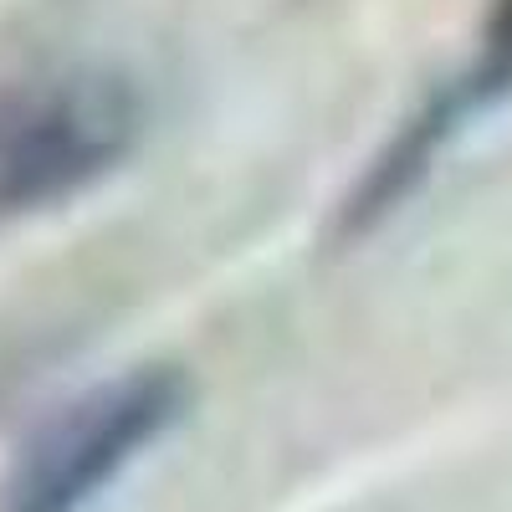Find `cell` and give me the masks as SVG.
<instances>
[{"mask_svg": "<svg viewBox=\"0 0 512 512\" xmlns=\"http://www.w3.org/2000/svg\"><path fill=\"white\" fill-rule=\"evenodd\" d=\"M149 108L108 62H52L0 77V221L47 216L139 154Z\"/></svg>", "mask_w": 512, "mask_h": 512, "instance_id": "6da1fadb", "label": "cell"}, {"mask_svg": "<svg viewBox=\"0 0 512 512\" xmlns=\"http://www.w3.org/2000/svg\"><path fill=\"white\" fill-rule=\"evenodd\" d=\"M190 410L175 364H139L57 405L16 446L0 477V512H88L169 441Z\"/></svg>", "mask_w": 512, "mask_h": 512, "instance_id": "7a4b0ae2", "label": "cell"}, {"mask_svg": "<svg viewBox=\"0 0 512 512\" xmlns=\"http://www.w3.org/2000/svg\"><path fill=\"white\" fill-rule=\"evenodd\" d=\"M512 103V0H487L477 21L472 52L456 72H446L354 175L349 195L333 210L338 241H364L379 226H390L400 210L431 185L441 159L461 144V134L477 118Z\"/></svg>", "mask_w": 512, "mask_h": 512, "instance_id": "3957f363", "label": "cell"}]
</instances>
